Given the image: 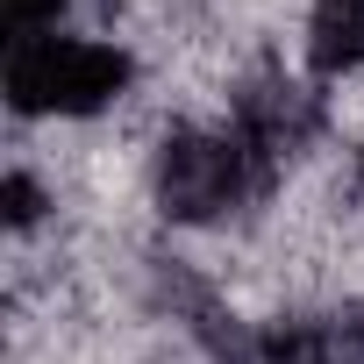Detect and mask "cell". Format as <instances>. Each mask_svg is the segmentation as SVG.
<instances>
[{"mask_svg": "<svg viewBox=\"0 0 364 364\" xmlns=\"http://www.w3.org/2000/svg\"><path fill=\"white\" fill-rule=\"evenodd\" d=\"M129 86V58L107 43H58V36H22L8 65L15 107H58V114H93Z\"/></svg>", "mask_w": 364, "mask_h": 364, "instance_id": "obj_1", "label": "cell"}, {"mask_svg": "<svg viewBox=\"0 0 364 364\" xmlns=\"http://www.w3.org/2000/svg\"><path fill=\"white\" fill-rule=\"evenodd\" d=\"M157 193L178 222H208L215 208H229L243 193V150L236 143H215V136H178L164 143V164H157Z\"/></svg>", "mask_w": 364, "mask_h": 364, "instance_id": "obj_2", "label": "cell"}, {"mask_svg": "<svg viewBox=\"0 0 364 364\" xmlns=\"http://www.w3.org/2000/svg\"><path fill=\"white\" fill-rule=\"evenodd\" d=\"M314 72H357L364 65V0H321L307 29Z\"/></svg>", "mask_w": 364, "mask_h": 364, "instance_id": "obj_3", "label": "cell"}, {"mask_svg": "<svg viewBox=\"0 0 364 364\" xmlns=\"http://www.w3.org/2000/svg\"><path fill=\"white\" fill-rule=\"evenodd\" d=\"M58 8L65 0H8V22L15 29H43V22H58Z\"/></svg>", "mask_w": 364, "mask_h": 364, "instance_id": "obj_4", "label": "cell"}, {"mask_svg": "<svg viewBox=\"0 0 364 364\" xmlns=\"http://www.w3.org/2000/svg\"><path fill=\"white\" fill-rule=\"evenodd\" d=\"M36 208H43V200H36V186H29V178L15 171V178H8V222L22 229V222H36Z\"/></svg>", "mask_w": 364, "mask_h": 364, "instance_id": "obj_5", "label": "cell"}]
</instances>
